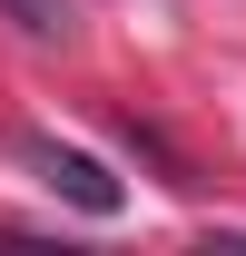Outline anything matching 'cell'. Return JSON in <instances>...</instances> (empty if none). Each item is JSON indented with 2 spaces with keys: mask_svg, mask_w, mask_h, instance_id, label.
I'll return each mask as SVG.
<instances>
[{
  "mask_svg": "<svg viewBox=\"0 0 246 256\" xmlns=\"http://www.w3.org/2000/svg\"><path fill=\"white\" fill-rule=\"evenodd\" d=\"M0 10H10L30 40H69V0H0Z\"/></svg>",
  "mask_w": 246,
  "mask_h": 256,
  "instance_id": "7a4b0ae2",
  "label": "cell"
},
{
  "mask_svg": "<svg viewBox=\"0 0 246 256\" xmlns=\"http://www.w3.org/2000/svg\"><path fill=\"white\" fill-rule=\"evenodd\" d=\"M20 158H30V168H40V188H60L79 217H118V207H128V188H118V178H108L89 148H60L50 128H30V138H20Z\"/></svg>",
  "mask_w": 246,
  "mask_h": 256,
  "instance_id": "6da1fadb",
  "label": "cell"
}]
</instances>
